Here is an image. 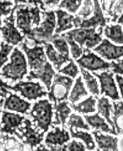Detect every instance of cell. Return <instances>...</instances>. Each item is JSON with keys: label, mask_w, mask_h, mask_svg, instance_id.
I'll return each mask as SVG.
<instances>
[{"label": "cell", "mask_w": 123, "mask_h": 151, "mask_svg": "<svg viewBox=\"0 0 123 151\" xmlns=\"http://www.w3.org/2000/svg\"><path fill=\"white\" fill-rule=\"evenodd\" d=\"M10 59L9 63L1 67V77L11 79L13 82L22 80L27 73V63L24 54L16 47L10 56Z\"/></svg>", "instance_id": "obj_1"}, {"label": "cell", "mask_w": 123, "mask_h": 151, "mask_svg": "<svg viewBox=\"0 0 123 151\" xmlns=\"http://www.w3.org/2000/svg\"><path fill=\"white\" fill-rule=\"evenodd\" d=\"M96 27L90 28H78L70 31L66 34L79 44L80 47L82 48L85 45L87 49H92L97 45L100 44L103 40L102 34L103 27L101 26L96 30Z\"/></svg>", "instance_id": "obj_2"}, {"label": "cell", "mask_w": 123, "mask_h": 151, "mask_svg": "<svg viewBox=\"0 0 123 151\" xmlns=\"http://www.w3.org/2000/svg\"><path fill=\"white\" fill-rule=\"evenodd\" d=\"M17 27L19 28L24 35L31 38L33 26H38L40 22V10L38 8H20L16 12Z\"/></svg>", "instance_id": "obj_3"}, {"label": "cell", "mask_w": 123, "mask_h": 151, "mask_svg": "<svg viewBox=\"0 0 123 151\" xmlns=\"http://www.w3.org/2000/svg\"><path fill=\"white\" fill-rule=\"evenodd\" d=\"M30 114L33 119V122H37L39 128L46 132L53 124V104L48 100H39L34 103Z\"/></svg>", "instance_id": "obj_4"}, {"label": "cell", "mask_w": 123, "mask_h": 151, "mask_svg": "<svg viewBox=\"0 0 123 151\" xmlns=\"http://www.w3.org/2000/svg\"><path fill=\"white\" fill-rule=\"evenodd\" d=\"M73 80L68 76L55 74L52 82L50 90L48 93L49 100L55 103L67 100Z\"/></svg>", "instance_id": "obj_5"}, {"label": "cell", "mask_w": 123, "mask_h": 151, "mask_svg": "<svg viewBox=\"0 0 123 151\" xmlns=\"http://www.w3.org/2000/svg\"><path fill=\"white\" fill-rule=\"evenodd\" d=\"M1 85L16 93L19 92L22 96L28 100H36L37 98L46 96L48 95V93L45 90V87L41 85L39 82H32L30 81L23 82L21 80L14 86H11L1 79Z\"/></svg>", "instance_id": "obj_6"}, {"label": "cell", "mask_w": 123, "mask_h": 151, "mask_svg": "<svg viewBox=\"0 0 123 151\" xmlns=\"http://www.w3.org/2000/svg\"><path fill=\"white\" fill-rule=\"evenodd\" d=\"M34 40L35 44L32 47L28 46L26 40L21 45L22 49L25 52L27 56L28 65L31 70H36L42 68L47 62L43 50V46L41 44L38 45L42 42L36 40Z\"/></svg>", "instance_id": "obj_7"}, {"label": "cell", "mask_w": 123, "mask_h": 151, "mask_svg": "<svg viewBox=\"0 0 123 151\" xmlns=\"http://www.w3.org/2000/svg\"><path fill=\"white\" fill-rule=\"evenodd\" d=\"M40 130L30 120L26 119L18 129V131L21 132L19 139L23 143L29 145L31 149H33V147L40 145L43 139L45 132L40 133Z\"/></svg>", "instance_id": "obj_8"}, {"label": "cell", "mask_w": 123, "mask_h": 151, "mask_svg": "<svg viewBox=\"0 0 123 151\" xmlns=\"http://www.w3.org/2000/svg\"><path fill=\"white\" fill-rule=\"evenodd\" d=\"M80 67L87 69L92 72L111 67V62L108 63L92 52L89 49H84V53L79 59L75 60Z\"/></svg>", "instance_id": "obj_9"}, {"label": "cell", "mask_w": 123, "mask_h": 151, "mask_svg": "<svg viewBox=\"0 0 123 151\" xmlns=\"http://www.w3.org/2000/svg\"><path fill=\"white\" fill-rule=\"evenodd\" d=\"M42 13L43 21L41 23L40 26L34 29L32 36L36 35L39 39L51 41L53 37L52 35L56 27L55 13L53 11H51L48 12L44 11Z\"/></svg>", "instance_id": "obj_10"}, {"label": "cell", "mask_w": 123, "mask_h": 151, "mask_svg": "<svg viewBox=\"0 0 123 151\" xmlns=\"http://www.w3.org/2000/svg\"><path fill=\"white\" fill-rule=\"evenodd\" d=\"M1 112L3 114L1 123V133L15 134L19 138L21 134L17 132V129H19L24 121V116L5 111H1Z\"/></svg>", "instance_id": "obj_11"}, {"label": "cell", "mask_w": 123, "mask_h": 151, "mask_svg": "<svg viewBox=\"0 0 123 151\" xmlns=\"http://www.w3.org/2000/svg\"><path fill=\"white\" fill-rule=\"evenodd\" d=\"M14 9H13L11 16L4 20V26L1 27L3 39L8 44H12L13 45H17L22 42L25 37L24 36H22L17 29L14 26V18L13 16Z\"/></svg>", "instance_id": "obj_12"}, {"label": "cell", "mask_w": 123, "mask_h": 151, "mask_svg": "<svg viewBox=\"0 0 123 151\" xmlns=\"http://www.w3.org/2000/svg\"><path fill=\"white\" fill-rule=\"evenodd\" d=\"M94 75L98 79L101 85L100 94H105L113 100H120L119 93L118 91L114 80L113 78V73L103 72L100 74H98L93 72Z\"/></svg>", "instance_id": "obj_13"}, {"label": "cell", "mask_w": 123, "mask_h": 151, "mask_svg": "<svg viewBox=\"0 0 123 151\" xmlns=\"http://www.w3.org/2000/svg\"><path fill=\"white\" fill-rule=\"evenodd\" d=\"M93 50L108 60H118L123 57V45H116L107 39H103L99 45Z\"/></svg>", "instance_id": "obj_14"}, {"label": "cell", "mask_w": 123, "mask_h": 151, "mask_svg": "<svg viewBox=\"0 0 123 151\" xmlns=\"http://www.w3.org/2000/svg\"><path fill=\"white\" fill-rule=\"evenodd\" d=\"M55 74V72L53 69L51 65L47 62L42 68L36 70H31L26 78L28 81H31L32 79L40 80L46 85L47 90L50 91L52 84V80Z\"/></svg>", "instance_id": "obj_15"}, {"label": "cell", "mask_w": 123, "mask_h": 151, "mask_svg": "<svg viewBox=\"0 0 123 151\" xmlns=\"http://www.w3.org/2000/svg\"><path fill=\"white\" fill-rule=\"evenodd\" d=\"M51 127L53 128H55V130L48 133L45 141V144L49 146L48 147L50 149L56 147L57 146H63L64 144L70 140L68 132L64 128L61 129L59 127H55L53 125Z\"/></svg>", "instance_id": "obj_16"}, {"label": "cell", "mask_w": 123, "mask_h": 151, "mask_svg": "<svg viewBox=\"0 0 123 151\" xmlns=\"http://www.w3.org/2000/svg\"><path fill=\"white\" fill-rule=\"evenodd\" d=\"M31 106V104L30 103L22 99L17 95L10 93L9 96L6 98L5 101L4 109L25 114L28 109H30Z\"/></svg>", "instance_id": "obj_17"}, {"label": "cell", "mask_w": 123, "mask_h": 151, "mask_svg": "<svg viewBox=\"0 0 123 151\" xmlns=\"http://www.w3.org/2000/svg\"><path fill=\"white\" fill-rule=\"evenodd\" d=\"M99 149L103 150H118V139L109 135L103 134L101 131L97 130L92 132Z\"/></svg>", "instance_id": "obj_18"}, {"label": "cell", "mask_w": 123, "mask_h": 151, "mask_svg": "<svg viewBox=\"0 0 123 151\" xmlns=\"http://www.w3.org/2000/svg\"><path fill=\"white\" fill-rule=\"evenodd\" d=\"M42 43L44 44L46 56L48 58L49 60L53 63L55 68L58 70H60L64 63H67L71 60L69 57L64 56L60 52L56 51L54 48V46H53L51 44L46 42H42Z\"/></svg>", "instance_id": "obj_19"}, {"label": "cell", "mask_w": 123, "mask_h": 151, "mask_svg": "<svg viewBox=\"0 0 123 151\" xmlns=\"http://www.w3.org/2000/svg\"><path fill=\"white\" fill-rule=\"evenodd\" d=\"M95 4L93 15L91 18L82 21L80 26L82 28H90L97 27L100 25L101 26H106V19L103 17L102 9L100 7L98 0H93Z\"/></svg>", "instance_id": "obj_20"}, {"label": "cell", "mask_w": 123, "mask_h": 151, "mask_svg": "<svg viewBox=\"0 0 123 151\" xmlns=\"http://www.w3.org/2000/svg\"><path fill=\"white\" fill-rule=\"evenodd\" d=\"M55 13L58 19V27L55 30L56 34H60L63 31L73 28L74 17L73 15L68 14L66 11L61 9L56 10Z\"/></svg>", "instance_id": "obj_21"}, {"label": "cell", "mask_w": 123, "mask_h": 151, "mask_svg": "<svg viewBox=\"0 0 123 151\" xmlns=\"http://www.w3.org/2000/svg\"><path fill=\"white\" fill-rule=\"evenodd\" d=\"M69 103L67 101H61L59 103H55L53 108L55 109V119L53 122V124H62L64 127L66 119L69 118V114L71 113V109L68 106Z\"/></svg>", "instance_id": "obj_22"}, {"label": "cell", "mask_w": 123, "mask_h": 151, "mask_svg": "<svg viewBox=\"0 0 123 151\" xmlns=\"http://www.w3.org/2000/svg\"><path fill=\"white\" fill-rule=\"evenodd\" d=\"M84 117L85 118L87 123L91 126L93 128L102 131L103 132H109L110 134H113L114 135H118L117 132L114 131L112 128H110L105 122V119L102 118L99 115L98 113L91 116L84 115Z\"/></svg>", "instance_id": "obj_23"}, {"label": "cell", "mask_w": 123, "mask_h": 151, "mask_svg": "<svg viewBox=\"0 0 123 151\" xmlns=\"http://www.w3.org/2000/svg\"><path fill=\"white\" fill-rule=\"evenodd\" d=\"M98 113L105 118L108 123L111 125L112 129L116 131V127L113 121L110 119V112L113 111V105L109 103V100L106 97L103 96L98 100L97 104Z\"/></svg>", "instance_id": "obj_24"}, {"label": "cell", "mask_w": 123, "mask_h": 151, "mask_svg": "<svg viewBox=\"0 0 123 151\" xmlns=\"http://www.w3.org/2000/svg\"><path fill=\"white\" fill-rule=\"evenodd\" d=\"M112 119L118 134H123V101H114Z\"/></svg>", "instance_id": "obj_25"}, {"label": "cell", "mask_w": 123, "mask_h": 151, "mask_svg": "<svg viewBox=\"0 0 123 151\" xmlns=\"http://www.w3.org/2000/svg\"><path fill=\"white\" fill-rule=\"evenodd\" d=\"M105 36L116 44H123V31L119 24L105 26L104 29Z\"/></svg>", "instance_id": "obj_26"}, {"label": "cell", "mask_w": 123, "mask_h": 151, "mask_svg": "<svg viewBox=\"0 0 123 151\" xmlns=\"http://www.w3.org/2000/svg\"><path fill=\"white\" fill-rule=\"evenodd\" d=\"M95 104V98L93 97V96H90L89 98H87L86 100L77 104H71L69 105L75 111L83 114H88L90 113H94L96 111Z\"/></svg>", "instance_id": "obj_27"}, {"label": "cell", "mask_w": 123, "mask_h": 151, "mask_svg": "<svg viewBox=\"0 0 123 151\" xmlns=\"http://www.w3.org/2000/svg\"><path fill=\"white\" fill-rule=\"evenodd\" d=\"M88 92L85 90L84 83L82 81L81 76L76 79L75 83L73 87V89L69 97V100L72 104L78 101L81 97L87 96Z\"/></svg>", "instance_id": "obj_28"}, {"label": "cell", "mask_w": 123, "mask_h": 151, "mask_svg": "<svg viewBox=\"0 0 123 151\" xmlns=\"http://www.w3.org/2000/svg\"><path fill=\"white\" fill-rule=\"evenodd\" d=\"M69 131L71 135L73 138L80 139L86 145V148L88 150H92L95 148V144L93 141L91 134L87 132L78 131L77 128L74 129V127H69Z\"/></svg>", "instance_id": "obj_29"}, {"label": "cell", "mask_w": 123, "mask_h": 151, "mask_svg": "<svg viewBox=\"0 0 123 151\" xmlns=\"http://www.w3.org/2000/svg\"><path fill=\"white\" fill-rule=\"evenodd\" d=\"M80 72L89 91L95 95H98L100 92L96 78L93 77L89 72L85 70L82 67H80Z\"/></svg>", "instance_id": "obj_30"}, {"label": "cell", "mask_w": 123, "mask_h": 151, "mask_svg": "<svg viewBox=\"0 0 123 151\" xmlns=\"http://www.w3.org/2000/svg\"><path fill=\"white\" fill-rule=\"evenodd\" d=\"M52 44H53L54 47L57 50L58 52L66 57H69V50L68 42L66 39L61 36H58V35L53 36V39L51 40Z\"/></svg>", "instance_id": "obj_31"}, {"label": "cell", "mask_w": 123, "mask_h": 151, "mask_svg": "<svg viewBox=\"0 0 123 151\" xmlns=\"http://www.w3.org/2000/svg\"><path fill=\"white\" fill-rule=\"evenodd\" d=\"M67 124L69 127L84 129L87 131L90 130L89 126L85 123L82 118L80 116L77 115L74 113L72 114L69 117V121Z\"/></svg>", "instance_id": "obj_32"}, {"label": "cell", "mask_w": 123, "mask_h": 151, "mask_svg": "<svg viewBox=\"0 0 123 151\" xmlns=\"http://www.w3.org/2000/svg\"><path fill=\"white\" fill-rule=\"evenodd\" d=\"M61 36L66 39L68 44L71 46V54L74 59H77L81 55H82L84 53V50H82V48L79 47L78 44L74 40H73L71 37H69L66 34H61Z\"/></svg>", "instance_id": "obj_33"}, {"label": "cell", "mask_w": 123, "mask_h": 151, "mask_svg": "<svg viewBox=\"0 0 123 151\" xmlns=\"http://www.w3.org/2000/svg\"><path fill=\"white\" fill-rule=\"evenodd\" d=\"M82 1V0H63L58 7L66 9L71 13H75L80 7Z\"/></svg>", "instance_id": "obj_34"}, {"label": "cell", "mask_w": 123, "mask_h": 151, "mask_svg": "<svg viewBox=\"0 0 123 151\" xmlns=\"http://www.w3.org/2000/svg\"><path fill=\"white\" fill-rule=\"evenodd\" d=\"M58 72H59V73L66 75L67 76L71 77L73 79L75 78L79 73L78 67L75 64L73 59L69 61V63L66 66L60 69V70H58Z\"/></svg>", "instance_id": "obj_35"}, {"label": "cell", "mask_w": 123, "mask_h": 151, "mask_svg": "<svg viewBox=\"0 0 123 151\" xmlns=\"http://www.w3.org/2000/svg\"><path fill=\"white\" fill-rule=\"evenodd\" d=\"M14 48V45L5 44L4 41L1 42V67L8 60V55Z\"/></svg>", "instance_id": "obj_36"}, {"label": "cell", "mask_w": 123, "mask_h": 151, "mask_svg": "<svg viewBox=\"0 0 123 151\" xmlns=\"http://www.w3.org/2000/svg\"><path fill=\"white\" fill-rule=\"evenodd\" d=\"M85 147L81 142L73 140L71 143L67 145L64 144L62 147V150H71V151H84Z\"/></svg>", "instance_id": "obj_37"}, {"label": "cell", "mask_w": 123, "mask_h": 151, "mask_svg": "<svg viewBox=\"0 0 123 151\" xmlns=\"http://www.w3.org/2000/svg\"><path fill=\"white\" fill-rule=\"evenodd\" d=\"M84 6L82 8L79 14H77L79 16H82L84 18L89 16L93 11V3L92 2L91 0H85L84 2Z\"/></svg>", "instance_id": "obj_38"}, {"label": "cell", "mask_w": 123, "mask_h": 151, "mask_svg": "<svg viewBox=\"0 0 123 151\" xmlns=\"http://www.w3.org/2000/svg\"><path fill=\"white\" fill-rule=\"evenodd\" d=\"M111 68L114 73L123 75V59L117 60V62H111Z\"/></svg>", "instance_id": "obj_39"}, {"label": "cell", "mask_w": 123, "mask_h": 151, "mask_svg": "<svg viewBox=\"0 0 123 151\" xmlns=\"http://www.w3.org/2000/svg\"><path fill=\"white\" fill-rule=\"evenodd\" d=\"M115 77H116V82L118 84V86L121 92V95L122 96V98H123V77L118 74L116 75Z\"/></svg>", "instance_id": "obj_40"}, {"label": "cell", "mask_w": 123, "mask_h": 151, "mask_svg": "<svg viewBox=\"0 0 123 151\" xmlns=\"http://www.w3.org/2000/svg\"><path fill=\"white\" fill-rule=\"evenodd\" d=\"M8 88H6L3 85H1V98H6L7 94L10 93V91L7 90Z\"/></svg>", "instance_id": "obj_41"}, {"label": "cell", "mask_w": 123, "mask_h": 151, "mask_svg": "<svg viewBox=\"0 0 123 151\" xmlns=\"http://www.w3.org/2000/svg\"><path fill=\"white\" fill-rule=\"evenodd\" d=\"M48 149H46L43 145H42V144H40V146H38V147L37 148V150H48Z\"/></svg>", "instance_id": "obj_42"}, {"label": "cell", "mask_w": 123, "mask_h": 151, "mask_svg": "<svg viewBox=\"0 0 123 151\" xmlns=\"http://www.w3.org/2000/svg\"><path fill=\"white\" fill-rule=\"evenodd\" d=\"M118 22L119 23V24H123V13H122V15L121 16V17L119 18V19L118 21Z\"/></svg>", "instance_id": "obj_43"}, {"label": "cell", "mask_w": 123, "mask_h": 151, "mask_svg": "<svg viewBox=\"0 0 123 151\" xmlns=\"http://www.w3.org/2000/svg\"><path fill=\"white\" fill-rule=\"evenodd\" d=\"M120 149L123 150V138L121 139V141L120 142Z\"/></svg>", "instance_id": "obj_44"}, {"label": "cell", "mask_w": 123, "mask_h": 151, "mask_svg": "<svg viewBox=\"0 0 123 151\" xmlns=\"http://www.w3.org/2000/svg\"><path fill=\"white\" fill-rule=\"evenodd\" d=\"M33 0H22V2H28V3H31L33 2Z\"/></svg>", "instance_id": "obj_45"}]
</instances>
